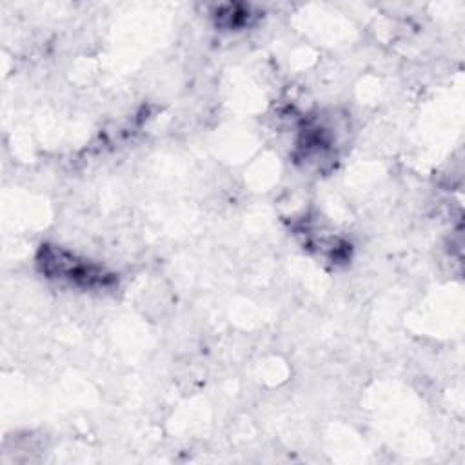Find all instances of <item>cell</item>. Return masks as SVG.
Returning a JSON list of instances; mask_svg holds the SVG:
<instances>
[{"label":"cell","mask_w":465,"mask_h":465,"mask_svg":"<svg viewBox=\"0 0 465 465\" xmlns=\"http://www.w3.org/2000/svg\"><path fill=\"white\" fill-rule=\"evenodd\" d=\"M38 265L49 278H58L80 287H107L114 280L104 267L54 245H42Z\"/></svg>","instance_id":"6da1fadb"}]
</instances>
